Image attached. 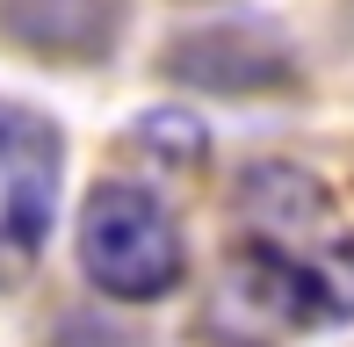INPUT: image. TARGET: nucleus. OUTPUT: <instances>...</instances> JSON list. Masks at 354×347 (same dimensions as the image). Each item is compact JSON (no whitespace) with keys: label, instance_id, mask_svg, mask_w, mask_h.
I'll return each instance as SVG.
<instances>
[{"label":"nucleus","instance_id":"f257e3e1","mask_svg":"<svg viewBox=\"0 0 354 347\" xmlns=\"http://www.w3.org/2000/svg\"><path fill=\"white\" fill-rule=\"evenodd\" d=\"M239 282L282 326L354 319V232L304 167L261 160L239 174Z\"/></svg>","mask_w":354,"mask_h":347},{"label":"nucleus","instance_id":"7ed1b4c3","mask_svg":"<svg viewBox=\"0 0 354 347\" xmlns=\"http://www.w3.org/2000/svg\"><path fill=\"white\" fill-rule=\"evenodd\" d=\"M58 181H66V138L51 116L0 102V290L37 268L58 225Z\"/></svg>","mask_w":354,"mask_h":347},{"label":"nucleus","instance_id":"f03ea898","mask_svg":"<svg viewBox=\"0 0 354 347\" xmlns=\"http://www.w3.org/2000/svg\"><path fill=\"white\" fill-rule=\"evenodd\" d=\"M80 268L116 304H159L181 290L188 246L174 232L167 203L138 181H102L80 210Z\"/></svg>","mask_w":354,"mask_h":347}]
</instances>
